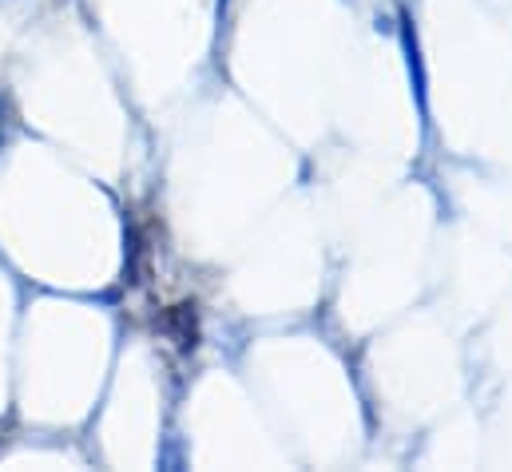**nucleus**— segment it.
<instances>
[{"mask_svg": "<svg viewBox=\"0 0 512 472\" xmlns=\"http://www.w3.org/2000/svg\"><path fill=\"white\" fill-rule=\"evenodd\" d=\"M167 330L179 342V350H195L199 342V326H195V310L191 306H171L167 310Z\"/></svg>", "mask_w": 512, "mask_h": 472, "instance_id": "obj_1", "label": "nucleus"}]
</instances>
